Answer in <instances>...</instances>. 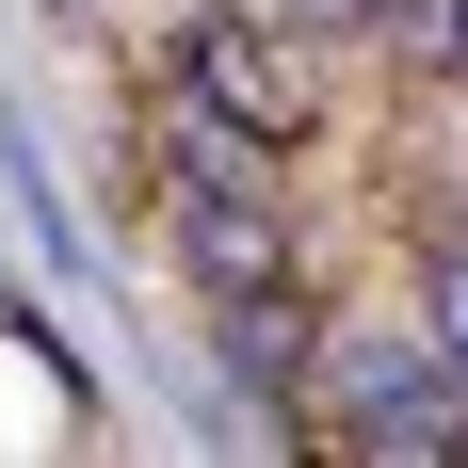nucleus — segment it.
Masks as SVG:
<instances>
[{
    "mask_svg": "<svg viewBox=\"0 0 468 468\" xmlns=\"http://www.w3.org/2000/svg\"><path fill=\"white\" fill-rule=\"evenodd\" d=\"M436 356H452V372H468V227L436 242Z\"/></svg>",
    "mask_w": 468,
    "mask_h": 468,
    "instance_id": "obj_1",
    "label": "nucleus"
}]
</instances>
